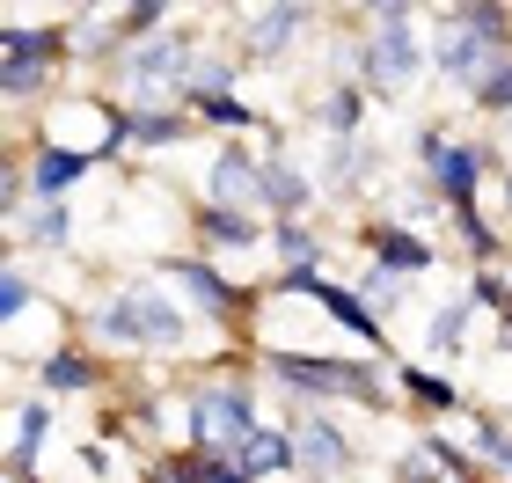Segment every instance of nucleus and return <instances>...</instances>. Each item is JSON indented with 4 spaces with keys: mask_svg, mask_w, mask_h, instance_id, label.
<instances>
[{
    "mask_svg": "<svg viewBox=\"0 0 512 483\" xmlns=\"http://www.w3.org/2000/svg\"><path fill=\"white\" fill-rule=\"evenodd\" d=\"M103 161H110L103 147H66V140H52V132H44L22 169H30V191H37V198H74L81 183L103 169Z\"/></svg>",
    "mask_w": 512,
    "mask_h": 483,
    "instance_id": "nucleus-13",
    "label": "nucleus"
},
{
    "mask_svg": "<svg viewBox=\"0 0 512 483\" xmlns=\"http://www.w3.org/2000/svg\"><path fill=\"white\" fill-rule=\"evenodd\" d=\"M37 308V279H30V264H22V249L8 257V271H0V322H22Z\"/></svg>",
    "mask_w": 512,
    "mask_h": 483,
    "instance_id": "nucleus-28",
    "label": "nucleus"
},
{
    "mask_svg": "<svg viewBox=\"0 0 512 483\" xmlns=\"http://www.w3.org/2000/svg\"><path fill=\"white\" fill-rule=\"evenodd\" d=\"M74 66V37L59 22H22L8 15L0 30V96L8 103H30V96H52V81Z\"/></svg>",
    "mask_w": 512,
    "mask_h": 483,
    "instance_id": "nucleus-5",
    "label": "nucleus"
},
{
    "mask_svg": "<svg viewBox=\"0 0 512 483\" xmlns=\"http://www.w3.org/2000/svg\"><path fill=\"white\" fill-rule=\"evenodd\" d=\"M103 381V366L81 352V344H52V352H37V388L44 396H88V388Z\"/></svg>",
    "mask_w": 512,
    "mask_h": 483,
    "instance_id": "nucleus-23",
    "label": "nucleus"
},
{
    "mask_svg": "<svg viewBox=\"0 0 512 483\" xmlns=\"http://www.w3.org/2000/svg\"><path fill=\"white\" fill-rule=\"evenodd\" d=\"M256 425H264V418H256V396H249V388H235V381L191 388V440H198V454H235Z\"/></svg>",
    "mask_w": 512,
    "mask_h": 483,
    "instance_id": "nucleus-7",
    "label": "nucleus"
},
{
    "mask_svg": "<svg viewBox=\"0 0 512 483\" xmlns=\"http://www.w3.org/2000/svg\"><path fill=\"white\" fill-rule=\"evenodd\" d=\"M315 205H322L315 169H308V161H293L286 132H271V140H264V213L286 220V213H315Z\"/></svg>",
    "mask_w": 512,
    "mask_h": 483,
    "instance_id": "nucleus-12",
    "label": "nucleus"
},
{
    "mask_svg": "<svg viewBox=\"0 0 512 483\" xmlns=\"http://www.w3.org/2000/svg\"><path fill=\"white\" fill-rule=\"evenodd\" d=\"M103 74L132 103H183V96H191V81H198V37L191 30L132 37V44H118V59H110Z\"/></svg>",
    "mask_w": 512,
    "mask_h": 483,
    "instance_id": "nucleus-3",
    "label": "nucleus"
},
{
    "mask_svg": "<svg viewBox=\"0 0 512 483\" xmlns=\"http://www.w3.org/2000/svg\"><path fill=\"white\" fill-rule=\"evenodd\" d=\"M147 483H205V454H154Z\"/></svg>",
    "mask_w": 512,
    "mask_h": 483,
    "instance_id": "nucleus-31",
    "label": "nucleus"
},
{
    "mask_svg": "<svg viewBox=\"0 0 512 483\" xmlns=\"http://www.w3.org/2000/svg\"><path fill=\"white\" fill-rule=\"evenodd\" d=\"M271 257H278V271H286V264H322V235L308 227V213L271 220Z\"/></svg>",
    "mask_w": 512,
    "mask_h": 483,
    "instance_id": "nucleus-27",
    "label": "nucleus"
},
{
    "mask_svg": "<svg viewBox=\"0 0 512 483\" xmlns=\"http://www.w3.org/2000/svg\"><path fill=\"white\" fill-rule=\"evenodd\" d=\"M352 74L366 81L374 103H403L417 81L432 74V37L417 30V15H395V22H366L359 44H344Z\"/></svg>",
    "mask_w": 512,
    "mask_h": 483,
    "instance_id": "nucleus-4",
    "label": "nucleus"
},
{
    "mask_svg": "<svg viewBox=\"0 0 512 483\" xmlns=\"http://www.w3.org/2000/svg\"><path fill=\"white\" fill-rule=\"evenodd\" d=\"M300 301H315L322 315L337 322V330H352V337L366 344V352H381V344H388V330H381V315L366 308V293H359V286H337V279H322V271H315V286L300 293Z\"/></svg>",
    "mask_w": 512,
    "mask_h": 483,
    "instance_id": "nucleus-17",
    "label": "nucleus"
},
{
    "mask_svg": "<svg viewBox=\"0 0 512 483\" xmlns=\"http://www.w3.org/2000/svg\"><path fill=\"white\" fill-rule=\"evenodd\" d=\"M154 279H169L183 293V308H191L198 322H242L256 301L242 286H227L220 257H205V249H183V257H154Z\"/></svg>",
    "mask_w": 512,
    "mask_h": 483,
    "instance_id": "nucleus-6",
    "label": "nucleus"
},
{
    "mask_svg": "<svg viewBox=\"0 0 512 483\" xmlns=\"http://www.w3.org/2000/svg\"><path fill=\"white\" fill-rule=\"evenodd\" d=\"M118 30H125V44L169 30V0H125V8H118Z\"/></svg>",
    "mask_w": 512,
    "mask_h": 483,
    "instance_id": "nucleus-30",
    "label": "nucleus"
},
{
    "mask_svg": "<svg viewBox=\"0 0 512 483\" xmlns=\"http://www.w3.org/2000/svg\"><path fill=\"white\" fill-rule=\"evenodd\" d=\"M359 293H366V308H374V315H395V308H403V293H410V279H403V271H388V264H366L359 271Z\"/></svg>",
    "mask_w": 512,
    "mask_h": 483,
    "instance_id": "nucleus-29",
    "label": "nucleus"
},
{
    "mask_svg": "<svg viewBox=\"0 0 512 483\" xmlns=\"http://www.w3.org/2000/svg\"><path fill=\"white\" fill-rule=\"evenodd\" d=\"M476 286L469 293H447V301H439L432 308V322H425V352L432 359H461V352H469V330H476Z\"/></svg>",
    "mask_w": 512,
    "mask_h": 483,
    "instance_id": "nucleus-22",
    "label": "nucleus"
},
{
    "mask_svg": "<svg viewBox=\"0 0 512 483\" xmlns=\"http://www.w3.org/2000/svg\"><path fill=\"white\" fill-rule=\"evenodd\" d=\"M235 469H242L249 483L293 476V469H300V440H293V425H256L249 440L235 447Z\"/></svg>",
    "mask_w": 512,
    "mask_h": 483,
    "instance_id": "nucleus-19",
    "label": "nucleus"
},
{
    "mask_svg": "<svg viewBox=\"0 0 512 483\" xmlns=\"http://www.w3.org/2000/svg\"><path fill=\"white\" fill-rule=\"evenodd\" d=\"M403 396L432 403V410H454V403H461V396H454L447 381H432V374H425V366H403Z\"/></svg>",
    "mask_w": 512,
    "mask_h": 483,
    "instance_id": "nucleus-32",
    "label": "nucleus"
},
{
    "mask_svg": "<svg viewBox=\"0 0 512 483\" xmlns=\"http://www.w3.org/2000/svg\"><path fill=\"white\" fill-rule=\"evenodd\" d=\"M81 330H88V344H110V352H169L176 359L191 344V315H183L169 279H125L81 315Z\"/></svg>",
    "mask_w": 512,
    "mask_h": 483,
    "instance_id": "nucleus-1",
    "label": "nucleus"
},
{
    "mask_svg": "<svg viewBox=\"0 0 512 483\" xmlns=\"http://www.w3.org/2000/svg\"><path fill=\"white\" fill-rule=\"evenodd\" d=\"M476 447L491 454V469H498V476H512V432H505L498 418H476Z\"/></svg>",
    "mask_w": 512,
    "mask_h": 483,
    "instance_id": "nucleus-33",
    "label": "nucleus"
},
{
    "mask_svg": "<svg viewBox=\"0 0 512 483\" xmlns=\"http://www.w3.org/2000/svg\"><path fill=\"white\" fill-rule=\"evenodd\" d=\"M366 22H395V15H417V0H359Z\"/></svg>",
    "mask_w": 512,
    "mask_h": 483,
    "instance_id": "nucleus-34",
    "label": "nucleus"
},
{
    "mask_svg": "<svg viewBox=\"0 0 512 483\" xmlns=\"http://www.w3.org/2000/svg\"><path fill=\"white\" fill-rule=\"evenodd\" d=\"M15 249H74V198H30V213L8 220Z\"/></svg>",
    "mask_w": 512,
    "mask_h": 483,
    "instance_id": "nucleus-21",
    "label": "nucleus"
},
{
    "mask_svg": "<svg viewBox=\"0 0 512 483\" xmlns=\"http://www.w3.org/2000/svg\"><path fill=\"white\" fill-rule=\"evenodd\" d=\"M286 425H293V440H300V469H308V476H322V483L352 476V440H344V425L322 403H300Z\"/></svg>",
    "mask_w": 512,
    "mask_h": 483,
    "instance_id": "nucleus-14",
    "label": "nucleus"
},
{
    "mask_svg": "<svg viewBox=\"0 0 512 483\" xmlns=\"http://www.w3.org/2000/svg\"><path fill=\"white\" fill-rule=\"evenodd\" d=\"M381 147L374 140H366V132H359V140H330V147H322V169H315V183H322V198H359L366 191V183H374L381 176Z\"/></svg>",
    "mask_w": 512,
    "mask_h": 483,
    "instance_id": "nucleus-15",
    "label": "nucleus"
},
{
    "mask_svg": "<svg viewBox=\"0 0 512 483\" xmlns=\"http://www.w3.org/2000/svg\"><path fill=\"white\" fill-rule=\"evenodd\" d=\"M8 483H44V476L37 469H8Z\"/></svg>",
    "mask_w": 512,
    "mask_h": 483,
    "instance_id": "nucleus-36",
    "label": "nucleus"
},
{
    "mask_svg": "<svg viewBox=\"0 0 512 483\" xmlns=\"http://www.w3.org/2000/svg\"><path fill=\"white\" fill-rule=\"evenodd\" d=\"M191 110H198V125L205 132H256L264 125V110H249L235 88H213V96H191Z\"/></svg>",
    "mask_w": 512,
    "mask_h": 483,
    "instance_id": "nucleus-25",
    "label": "nucleus"
},
{
    "mask_svg": "<svg viewBox=\"0 0 512 483\" xmlns=\"http://www.w3.org/2000/svg\"><path fill=\"white\" fill-rule=\"evenodd\" d=\"M315 0H249V30H242V59L249 74H271V66L293 59V44L308 37Z\"/></svg>",
    "mask_w": 512,
    "mask_h": 483,
    "instance_id": "nucleus-8",
    "label": "nucleus"
},
{
    "mask_svg": "<svg viewBox=\"0 0 512 483\" xmlns=\"http://www.w3.org/2000/svg\"><path fill=\"white\" fill-rule=\"evenodd\" d=\"M198 198H213V205H256V213H264V147H249V132H220Z\"/></svg>",
    "mask_w": 512,
    "mask_h": 483,
    "instance_id": "nucleus-10",
    "label": "nucleus"
},
{
    "mask_svg": "<svg viewBox=\"0 0 512 483\" xmlns=\"http://www.w3.org/2000/svg\"><path fill=\"white\" fill-rule=\"evenodd\" d=\"M498 198H505V220H512V161L498 169Z\"/></svg>",
    "mask_w": 512,
    "mask_h": 483,
    "instance_id": "nucleus-35",
    "label": "nucleus"
},
{
    "mask_svg": "<svg viewBox=\"0 0 512 483\" xmlns=\"http://www.w3.org/2000/svg\"><path fill=\"white\" fill-rule=\"evenodd\" d=\"M505 147H512V118H505Z\"/></svg>",
    "mask_w": 512,
    "mask_h": 483,
    "instance_id": "nucleus-37",
    "label": "nucleus"
},
{
    "mask_svg": "<svg viewBox=\"0 0 512 483\" xmlns=\"http://www.w3.org/2000/svg\"><path fill=\"white\" fill-rule=\"evenodd\" d=\"M359 242H366V257H374V264L403 271V279H425V271L439 264V249L417 235L410 220H374V227H359Z\"/></svg>",
    "mask_w": 512,
    "mask_h": 483,
    "instance_id": "nucleus-16",
    "label": "nucleus"
},
{
    "mask_svg": "<svg viewBox=\"0 0 512 483\" xmlns=\"http://www.w3.org/2000/svg\"><path fill=\"white\" fill-rule=\"evenodd\" d=\"M425 37H432V81H447V88H461V96H469V88H476V74H483V66H491L498 52H512V44H498V37H483L476 22H461L454 8L439 15V22H432Z\"/></svg>",
    "mask_w": 512,
    "mask_h": 483,
    "instance_id": "nucleus-9",
    "label": "nucleus"
},
{
    "mask_svg": "<svg viewBox=\"0 0 512 483\" xmlns=\"http://www.w3.org/2000/svg\"><path fill=\"white\" fill-rule=\"evenodd\" d=\"M191 235L205 257H256V249H271V227L256 220V205H213L198 198L191 205Z\"/></svg>",
    "mask_w": 512,
    "mask_h": 483,
    "instance_id": "nucleus-11",
    "label": "nucleus"
},
{
    "mask_svg": "<svg viewBox=\"0 0 512 483\" xmlns=\"http://www.w3.org/2000/svg\"><path fill=\"white\" fill-rule=\"evenodd\" d=\"M8 425H15L8 469H37V454L52 447V432H59V396H15L8 403Z\"/></svg>",
    "mask_w": 512,
    "mask_h": 483,
    "instance_id": "nucleus-18",
    "label": "nucleus"
},
{
    "mask_svg": "<svg viewBox=\"0 0 512 483\" xmlns=\"http://www.w3.org/2000/svg\"><path fill=\"white\" fill-rule=\"evenodd\" d=\"M198 132V110L191 103H132V147L139 154H169Z\"/></svg>",
    "mask_w": 512,
    "mask_h": 483,
    "instance_id": "nucleus-20",
    "label": "nucleus"
},
{
    "mask_svg": "<svg viewBox=\"0 0 512 483\" xmlns=\"http://www.w3.org/2000/svg\"><path fill=\"white\" fill-rule=\"evenodd\" d=\"M264 374L300 403H344L352 396L359 410H388V396L403 388V366H388L381 352H359V359H337V352H264ZM286 410V418H293Z\"/></svg>",
    "mask_w": 512,
    "mask_h": 483,
    "instance_id": "nucleus-2",
    "label": "nucleus"
},
{
    "mask_svg": "<svg viewBox=\"0 0 512 483\" xmlns=\"http://www.w3.org/2000/svg\"><path fill=\"white\" fill-rule=\"evenodd\" d=\"M469 110H476V118H512V52H498L491 66H483V74H476V88H469Z\"/></svg>",
    "mask_w": 512,
    "mask_h": 483,
    "instance_id": "nucleus-26",
    "label": "nucleus"
},
{
    "mask_svg": "<svg viewBox=\"0 0 512 483\" xmlns=\"http://www.w3.org/2000/svg\"><path fill=\"white\" fill-rule=\"evenodd\" d=\"M315 125H322V140H359L366 132V81H330L322 88V103H315Z\"/></svg>",
    "mask_w": 512,
    "mask_h": 483,
    "instance_id": "nucleus-24",
    "label": "nucleus"
}]
</instances>
